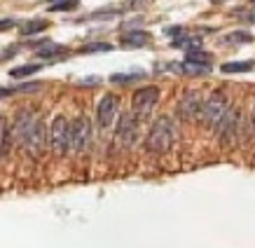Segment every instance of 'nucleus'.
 I'll return each mask as SVG.
<instances>
[{
  "label": "nucleus",
  "instance_id": "obj_8",
  "mask_svg": "<svg viewBox=\"0 0 255 248\" xmlns=\"http://www.w3.org/2000/svg\"><path fill=\"white\" fill-rule=\"evenodd\" d=\"M237 129H239V110H225L223 120L218 122V131H220V138L227 147L237 143Z\"/></svg>",
  "mask_w": 255,
  "mask_h": 248
},
{
  "label": "nucleus",
  "instance_id": "obj_5",
  "mask_svg": "<svg viewBox=\"0 0 255 248\" xmlns=\"http://www.w3.org/2000/svg\"><path fill=\"white\" fill-rule=\"evenodd\" d=\"M21 143L26 145V150H28V155H31L33 159H38V157L45 155V147H47V129H45V124H42V120H38V117L33 120Z\"/></svg>",
  "mask_w": 255,
  "mask_h": 248
},
{
  "label": "nucleus",
  "instance_id": "obj_27",
  "mask_svg": "<svg viewBox=\"0 0 255 248\" xmlns=\"http://www.w3.org/2000/svg\"><path fill=\"white\" fill-rule=\"evenodd\" d=\"M213 2H225V0H213Z\"/></svg>",
  "mask_w": 255,
  "mask_h": 248
},
{
  "label": "nucleus",
  "instance_id": "obj_29",
  "mask_svg": "<svg viewBox=\"0 0 255 248\" xmlns=\"http://www.w3.org/2000/svg\"><path fill=\"white\" fill-rule=\"evenodd\" d=\"M253 124H255V117H253Z\"/></svg>",
  "mask_w": 255,
  "mask_h": 248
},
{
  "label": "nucleus",
  "instance_id": "obj_18",
  "mask_svg": "<svg viewBox=\"0 0 255 248\" xmlns=\"http://www.w3.org/2000/svg\"><path fill=\"white\" fill-rule=\"evenodd\" d=\"M66 52V47L63 45H56V42H42V45L38 47V56H42V59H47V56H59Z\"/></svg>",
  "mask_w": 255,
  "mask_h": 248
},
{
  "label": "nucleus",
  "instance_id": "obj_17",
  "mask_svg": "<svg viewBox=\"0 0 255 248\" xmlns=\"http://www.w3.org/2000/svg\"><path fill=\"white\" fill-rule=\"evenodd\" d=\"M255 63L253 61H230V63H223V73H248V70H253Z\"/></svg>",
  "mask_w": 255,
  "mask_h": 248
},
{
  "label": "nucleus",
  "instance_id": "obj_14",
  "mask_svg": "<svg viewBox=\"0 0 255 248\" xmlns=\"http://www.w3.org/2000/svg\"><path fill=\"white\" fill-rule=\"evenodd\" d=\"M9 145H12V129H9L7 120H5V117H0V157L7 155Z\"/></svg>",
  "mask_w": 255,
  "mask_h": 248
},
{
  "label": "nucleus",
  "instance_id": "obj_21",
  "mask_svg": "<svg viewBox=\"0 0 255 248\" xmlns=\"http://www.w3.org/2000/svg\"><path fill=\"white\" fill-rule=\"evenodd\" d=\"M113 49V45H108V42H92V45H85L80 52L82 54H94V52H110Z\"/></svg>",
  "mask_w": 255,
  "mask_h": 248
},
{
  "label": "nucleus",
  "instance_id": "obj_3",
  "mask_svg": "<svg viewBox=\"0 0 255 248\" xmlns=\"http://www.w3.org/2000/svg\"><path fill=\"white\" fill-rule=\"evenodd\" d=\"M157 101H159V87H140L131 99V113L133 117L143 122L150 117V113L155 110Z\"/></svg>",
  "mask_w": 255,
  "mask_h": 248
},
{
  "label": "nucleus",
  "instance_id": "obj_11",
  "mask_svg": "<svg viewBox=\"0 0 255 248\" xmlns=\"http://www.w3.org/2000/svg\"><path fill=\"white\" fill-rule=\"evenodd\" d=\"M33 120H35V115H33L31 110H19L14 124L9 126V129H12V138L23 140V136H26V131H28V126H31Z\"/></svg>",
  "mask_w": 255,
  "mask_h": 248
},
{
  "label": "nucleus",
  "instance_id": "obj_30",
  "mask_svg": "<svg viewBox=\"0 0 255 248\" xmlns=\"http://www.w3.org/2000/svg\"><path fill=\"white\" fill-rule=\"evenodd\" d=\"M253 2H255V0H253Z\"/></svg>",
  "mask_w": 255,
  "mask_h": 248
},
{
  "label": "nucleus",
  "instance_id": "obj_4",
  "mask_svg": "<svg viewBox=\"0 0 255 248\" xmlns=\"http://www.w3.org/2000/svg\"><path fill=\"white\" fill-rule=\"evenodd\" d=\"M49 145L54 155H66L70 150V122L63 115H56L52 126H49Z\"/></svg>",
  "mask_w": 255,
  "mask_h": 248
},
{
  "label": "nucleus",
  "instance_id": "obj_26",
  "mask_svg": "<svg viewBox=\"0 0 255 248\" xmlns=\"http://www.w3.org/2000/svg\"><path fill=\"white\" fill-rule=\"evenodd\" d=\"M180 33H183L180 26H171V28H166V35H180Z\"/></svg>",
  "mask_w": 255,
  "mask_h": 248
},
{
  "label": "nucleus",
  "instance_id": "obj_23",
  "mask_svg": "<svg viewBox=\"0 0 255 248\" xmlns=\"http://www.w3.org/2000/svg\"><path fill=\"white\" fill-rule=\"evenodd\" d=\"M187 61H199V63H211V54L201 52V49H190L185 56Z\"/></svg>",
  "mask_w": 255,
  "mask_h": 248
},
{
  "label": "nucleus",
  "instance_id": "obj_10",
  "mask_svg": "<svg viewBox=\"0 0 255 248\" xmlns=\"http://www.w3.org/2000/svg\"><path fill=\"white\" fill-rule=\"evenodd\" d=\"M136 131H138V120L133 117V113H122L117 124V140L122 145H131L136 140Z\"/></svg>",
  "mask_w": 255,
  "mask_h": 248
},
{
  "label": "nucleus",
  "instance_id": "obj_15",
  "mask_svg": "<svg viewBox=\"0 0 255 248\" xmlns=\"http://www.w3.org/2000/svg\"><path fill=\"white\" fill-rule=\"evenodd\" d=\"M47 28H49L47 19H31V21L21 23V35H35V33L47 31Z\"/></svg>",
  "mask_w": 255,
  "mask_h": 248
},
{
  "label": "nucleus",
  "instance_id": "obj_22",
  "mask_svg": "<svg viewBox=\"0 0 255 248\" xmlns=\"http://www.w3.org/2000/svg\"><path fill=\"white\" fill-rule=\"evenodd\" d=\"M78 7V0H61V2H52L49 9L52 12H68V9H75Z\"/></svg>",
  "mask_w": 255,
  "mask_h": 248
},
{
  "label": "nucleus",
  "instance_id": "obj_16",
  "mask_svg": "<svg viewBox=\"0 0 255 248\" xmlns=\"http://www.w3.org/2000/svg\"><path fill=\"white\" fill-rule=\"evenodd\" d=\"M173 47H180V49H199L201 47V38H197V35H178L176 40H173Z\"/></svg>",
  "mask_w": 255,
  "mask_h": 248
},
{
  "label": "nucleus",
  "instance_id": "obj_28",
  "mask_svg": "<svg viewBox=\"0 0 255 248\" xmlns=\"http://www.w3.org/2000/svg\"><path fill=\"white\" fill-rule=\"evenodd\" d=\"M52 2H61V0H52Z\"/></svg>",
  "mask_w": 255,
  "mask_h": 248
},
{
  "label": "nucleus",
  "instance_id": "obj_13",
  "mask_svg": "<svg viewBox=\"0 0 255 248\" xmlns=\"http://www.w3.org/2000/svg\"><path fill=\"white\" fill-rule=\"evenodd\" d=\"M185 75H192V78H201V75H209L211 73V63H199V61H187L183 66H178Z\"/></svg>",
  "mask_w": 255,
  "mask_h": 248
},
{
  "label": "nucleus",
  "instance_id": "obj_12",
  "mask_svg": "<svg viewBox=\"0 0 255 248\" xmlns=\"http://www.w3.org/2000/svg\"><path fill=\"white\" fill-rule=\"evenodd\" d=\"M150 42V33L145 31H131V33H124L120 45L127 47V49H136V47H145Z\"/></svg>",
  "mask_w": 255,
  "mask_h": 248
},
{
  "label": "nucleus",
  "instance_id": "obj_2",
  "mask_svg": "<svg viewBox=\"0 0 255 248\" xmlns=\"http://www.w3.org/2000/svg\"><path fill=\"white\" fill-rule=\"evenodd\" d=\"M225 110H227V96L223 92H213L206 101L201 103V110H199V117H201V122H204V126L206 129H216L218 122L223 120Z\"/></svg>",
  "mask_w": 255,
  "mask_h": 248
},
{
  "label": "nucleus",
  "instance_id": "obj_19",
  "mask_svg": "<svg viewBox=\"0 0 255 248\" xmlns=\"http://www.w3.org/2000/svg\"><path fill=\"white\" fill-rule=\"evenodd\" d=\"M40 68H42L40 63H26V66L12 68V70H9V75H12L14 80H21V78H28V75H33V73H38Z\"/></svg>",
  "mask_w": 255,
  "mask_h": 248
},
{
  "label": "nucleus",
  "instance_id": "obj_20",
  "mask_svg": "<svg viewBox=\"0 0 255 248\" xmlns=\"http://www.w3.org/2000/svg\"><path fill=\"white\" fill-rule=\"evenodd\" d=\"M143 78V73H115V75H110V82L113 85H131V82H138Z\"/></svg>",
  "mask_w": 255,
  "mask_h": 248
},
{
  "label": "nucleus",
  "instance_id": "obj_6",
  "mask_svg": "<svg viewBox=\"0 0 255 248\" xmlns=\"http://www.w3.org/2000/svg\"><path fill=\"white\" fill-rule=\"evenodd\" d=\"M89 140H92V122L85 115L75 117L70 122V147L75 152H82V150H87Z\"/></svg>",
  "mask_w": 255,
  "mask_h": 248
},
{
  "label": "nucleus",
  "instance_id": "obj_1",
  "mask_svg": "<svg viewBox=\"0 0 255 248\" xmlns=\"http://www.w3.org/2000/svg\"><path fill=\"white\" fill-rule=\"evenodd\" d=\"M173 143H176V124L171 117H159L152 124V129L147 131L145 147L155 155H164L173 147Z\"/></svg>",
  "mask_w": 255,
  "mask_h": 248
},
{
  "label": "nucleus",
  "instance_id": "obj_7",
  "mask_svg": "<svg viewBox=\"0 0 255 248\" xmlns=\"http://www.w3.org/2000/svg\"><path fill=\"white\" fill-rule=\"evenodd\" d=\"M117 113H120V99L115 94H106L99 101V108H96V122H99L101 129H108L110 124L115 122Z\"/></svg>",
  "mask_w": 255,
  "mask_h": 248
},
{
  "label": "nucleus",
  "instance_id": "obj_9",
  "mask_svg": "<svg viewBox=\"0 0 255 248\" xmlns=\"http://www.w3.org/2000/svg\"><path fill=\"white\" fill-rule=\"evenodd\" d=\"M201 99L199 92H185L180 96V101H178V115L180 120H194V117H199V110H201Z\"/></svg>",
  "mask_w": 255,
  "mask_h": 248
},
{
  "label": "nucleus",
  "instance_id": "obj_25",
  "mask_svg": "<svg viewBox=\"0 0 255 248\" xmlns=\"http://www.w3.org/2000/svg\"><path fill=\"white\" fill-rule=\"evenodd\" d=\"M14 19H0V31H9V28H14Z\"/></svg>",
  "mask_w": 255,
  "mask_h": 248
},
{
  "label": "nucleus",
  "instance_id": "obj_24",
  "mask_svg": "<svg viewBox=\"0 0 255 248\" xmlns=\"http://www.w3.org/2000/svg\"><path fill=\"white\" fill-rule=\"evenodd\" d=\"M251 35L248 33H232V35H227L225 38V42H251Z\"/></svg>",
  "mask_w": 255,
  "mask_h": 248
}]
</instances>
